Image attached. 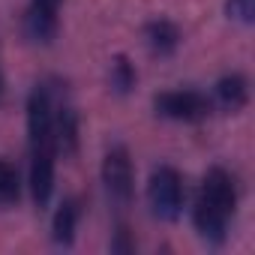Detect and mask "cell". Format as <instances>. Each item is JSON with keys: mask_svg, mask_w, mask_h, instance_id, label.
<instances>
[{"mask_svg": "<svg viewBox=\"0 0 255 255\" xmlns=\"http://www.w3.org/2000/svg\"><path fill=\"white\" fill-rule=\"evenodd\" d=\"M102 183L105 192L111 195V201H117L120 207H126L135 195V168L129 159L126 147H111L102 159Z\"/></svg>", "mask_w": 255, "mask_h": 255, "instance_id": "obj_3", "label": "cell"}, {"mask_svg": "<svg viewBox=\"0 0 255 255\" xmlns=\"http://www.w3.org/2000/svg\"><path fill=\"white\" fill-rule=\"evenodd\" d=\"M78 219H81V207L75 198H63L60 207L54 210V219H51V237L57 246H72L75 240V231H78Z\"/></svg>", "mask_w": 255, "mask_h": 255, "instance_id": "obj_10", "label": "cell"}, {"mask_svg": "<svg viewBox=\"0 0 255 255\" xmlns=\"http://www.w3.org/2000/svg\"><path fill=\"white\" fill-rule=\"evenodd\" d=\"M144 42L156 57H171L180 45V27L168 18H153L144 24Z\"/></svg>", "mask_w": 255, "mask_h": 255, "instance_id": "obj_8", "label": "cell"}, {"mask_svg": "<svg viewBox=\"0 0 255 255\" xmlns=\"http://www.w3.org/2000/svg\"><path fill=\"white\" fill-rule=\"evenodd\" d=\"M51 132H54V150L63 156H75L78 150V114L69 105H60L51 120Z\"/></svg>", "mask_w": 255, "mask_h": 255, "instance_id": "obj_9", "label": "cell"}, {"mask_svg": "<svg viewBox=\"0 0 255 255\" xmlns=\"http://www.w3.org/2000/svg\"><path fill=\"white\" fill-rule=\"evenodd\" d=\"M201 201L213 204L216 210L234 216L237 210V186H234V177L225 171V168H210L204 174V183H201Z\"/></svg>", "mask_w": 255, "mask_h": 255, "instance_id": "obj_5", "label": "cell"}, {"mask_svg": "<svg viewBox=\"0 0 255 255\" xmlns=\"http://www.w3.org/2000/svg\"><path fill=\"white\" fill-rule=\"evenodd\" d=\"M192 222H195V231H198L207 243H222V240L228 237V222H231V216L198 198L195 207H192Z\"/></svg>", "mask_w": 255, "mask_h": 255, "instance_id": "obj_7", "label": "cell"}, {"mask_svg": "<svg viewBox=\"0 0 255 255\" xmlns=\"http://www.w3.org/2000/svg\"><path fill=\"white\" fill-rule=\"evenodd\" d=\"M153 108L165 120L177 123H198L213 111V102L201 90H165L153 99Z\"/></svg>", "mask_w": 255, "mask_h": 255, "instance_id": "obj_2", "label": "cell"}, {"mask_svg": "<svg viewBox=\"0 0 255 255\" xmlns=\"http://www.w3.org/2000/svg\"><path fill=\"white\" fill-rule=\"evenodd\" d=\"M213 96L216 102L225 108V111H240L246 102H249V81L240 75V72H231V75H222L213 87Z\"/></svg>", "mask_w": 255, "mask_h": 255, "instance_id": "obj_11", "label": "cell"}, {"mask_svg": "<svg viewBox=\"0 0 255 255\" xmlns=\"http://www.w3.org/2000/svg\"><path fill=\"white\" fill-rule=\"evenodd\" d=\"M0 90H3V72H0Z\"/></svg>", "mask_w": 255, "mask_h": 255, "instance_id": "obj_15", "label": "cell"}, {"mask_svg": "<svg viewBox=\"0 0 255 255\" xmlns=\"http://www.w3.org/2000/svg\"><path fill=\"white\" fill-rule=\"evenodd\" d=\"M54 150L30 153V192L39 207H45L54 195Z\"/></svg>", "mask_w": 255, "mask_h": 255, "instance_id": "obj_6", "label": "cell"}, {"mask_svg": "<svg viewBox=\"0 0 255 255\" xmlns=\"http://www.w3.org/2000/svg\"><path fill=\"white\" fill-rule=\"evenodd\" d=\"M135 81H138V72H135V66L126 60L123 54L120 57H114V63H111V87H114V93H129L132 87H135Z\"/></svg>", "mask_w": 255, "mask_h": 255, "instance_id": "obj_13", "label": "cell"}, {"mask_svg": "<svg viewBox=\"0 0 255 255\" xmlns=\"http://www.w3.org/2000/svg\"><path fill=\"white\" fill-rule=\"evenodd\" d=\"M147 201L159 219L174 222L183 213V177H180V171L171 165L153 168V174L147 180Z\"/></svg>", "mask_w": 255, "mask_h": 255, "instance_id": "obj_1", "label": "cell"}, {"mask_svg": "<svg viewBox=\"0 0 255 255\" xmlns=\"http://www.w3.org/2000/svg\"><path fill=\"white\" fill-rule=\"evenodd\" d=\"M21 198V174L12 162L0 159V207H12Z\"/></svg>", "mask_w": 255, "mask_h": 255, "instance_id": "obj_12", "label": "cell"}, {"mask_svg": "<svg viewBox=\"0 0 255 255\" xmlns=\"http://www.w3.org/2000/svg\"><path fill=\"white\" fill-rule=\"evenodd\" d=\"M60 3L63 0H30V6L24 12V33L27 39L48 45L54 42L60 30Z\"/></svg>", "mask_w": 255, "mask_h": 255, "instance_id": "obj_4", "label": "cell"}, {"mask_svg": "<svg viewBox=\"0 0 255 255\" xmlns=\"http://www.w3.org/2000/svg\"><path fill=\"white\" fill-rule=\"evenodd\" d=\"M225 12L237 24H252L255 21V0H225Z\"/></svg>", "mask_w": 255, "mask_h": 255, "instance_id": "obj_14", "label": "cell"}]
</instances>
